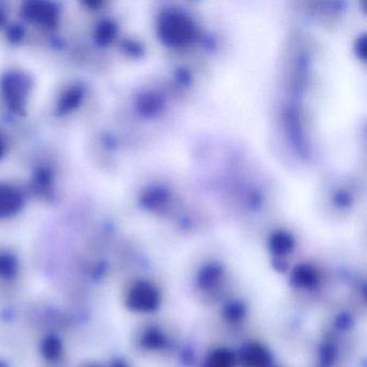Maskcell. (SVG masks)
<instances>
[{"instance_id":"4","label":"cell","mask_w":367,"mask_h":367,"mask_svg":"<svg viewBox=\"0 0 367 367\" xmlns=\"http://www.w3.org/2000/svg\"><path fill=\"white\" fill-rule=\"evenodd\" d=\"M23 203L22 195L16 188L0 184V218H9L18 213Z\"/></svg>"},{"instance_id":"3","label":"cell","mask_w":367,"mask_h":367,"mask_svg":"<svg viewBox=\"0 0 367 367\" xmlns=\"http://www.w3.org/2000/svg\"><path fill=\"white\" fill-rule=\"evenodd\" d=\"M21 14L25 20L40 26L54 27L59 22V7L49 1H27L22 6Z\"/></svg>"},{"instance_id":"7","label":"cell","mask_w":367,"mask_h":367,"mask_svg":"<svg viewBox=\"0 0 367 367\" xmlns=\"http://www.w3.org/2000/svg\"><path fill=\"white\" fill-rule=\"evenodd\" d=\"M129 304L135 308H146L152 301L151 292L144 286H136L129 294Z\"/></svg>"},{"instance_id":"6","label":"cell","mask_w":367,"mask_h":367,"mask_svg":"<svg viewBox=\"0 0 367 367\" xmlns=\"http://www.w3.org/2000/svg\"><path fill=\"white\" fill-rule=\"evenodd\" d=\"M116 36V26L111 21L105 20L97 25L95 29V41L99 46H105L111 44Z\"/></svg>"},{"instance_id":"12","label":"cell","mask_w":367,"mask_h":367,"mask_svg":"<svg viewBox=\"0 0 367 367\" xmlns=\"http://www.w3.org/2000/svg\"><path fill=\"white\" fill-rule=\"evenodd\" d=\"M6 21V14L5 11H4L1 8H0V25H3L4 23H5Z\"/></svg>"},{"instance_id":"11","label":"cell","mask_w":367,"mask_h":367,"mask_svg":"<svg viewBox=\"0 0 367 367\" xmlns=\"http://www.w3.org/2000/svg\"><path fill=\"white\" fill-rule=\"evenodd\" d=\"M4 154H5V144H4L3 139L0 137V159L4 156Z\"/></svg>"},{"instance_id":"2","label":"cell","mask_w":367,"mask_h":367,"mask_svg":"<svg viewBox=\"0 0 367 367\" xmlns=\"http://www.w3.org/2000/svg\"><path fill=\"white\" fill-rule=\"evenodd\" d=\"M161 39L171 46H186L194 37L192 21L181 14H166L159 21Z\"/></svg>"},{"instance_id":"5","label":"cell","mask_w":367,"mask_h":367,"mask_svg":"<svg viewBox=\"0 0 367 367\" xmlns=\"http://www.w3.org/2000/svg\"><path fill=\"white\" fill-rule=\"evenodd\" d=\"M84 90L82 86H75L66 90L61 94L57 104V111L59 114H69L79 107L80 104L84 101Z\"/></svg>"},{"instance_id":"8","label":"cell","mask_w":367,"mask_h":367,"mask_svg":"<svg viewBox=\"0 0 367 367\" xmlns=\"http://www.w3.org/2000/svg\"><path fill=\"white\" fill-rule=\"evenodd\" d=\"M18 262L11 254L0 253V277H12L16 273Z\"/></svg>"},{"instance_id":"9","label":"cell","mask_w":367,"mask_h":367,"mask_svg":"<svg viewBox=\"0 0 367 367\" xmlns=\"http://www.w3.org/2000/svg\"><path fill=\"white\" fill-rule=\"evenodd\" d=\"M44 351H46L48 358H54L59 356V351H61V346H59V341H55V339H50V341H48L46 347H44Z\"/></svg>"},{"instance_id":"10","label":"cell","mask_w":367,"mask_h":367,"mask_svg":"<svg viewBox=\"0 0 367 367\" xmlns=\"http://www.w3.org/2000/svg\"><path fill=\"white\" fill-rule=\"evenodd\" d=\"M8 35H9V38L12 41H20L21 38L24 36V31L18 25H14V26L9 29Z\"/></svg>"},{"instance_id":"1","label":"cell","mask_w":367,"mask_h":367,"mask_svg":"<svg viewBox=\"0 0 367 367\" xmlns=\"http://www.w3.org/2000/svg\"><path fill=\"white\" fill-rule=\"evenodd\" d=\"M31 89V78L20 70L6 72L0 79V92L9 110L16 114L25 111Z\"/></svg>"}]
</instances>
